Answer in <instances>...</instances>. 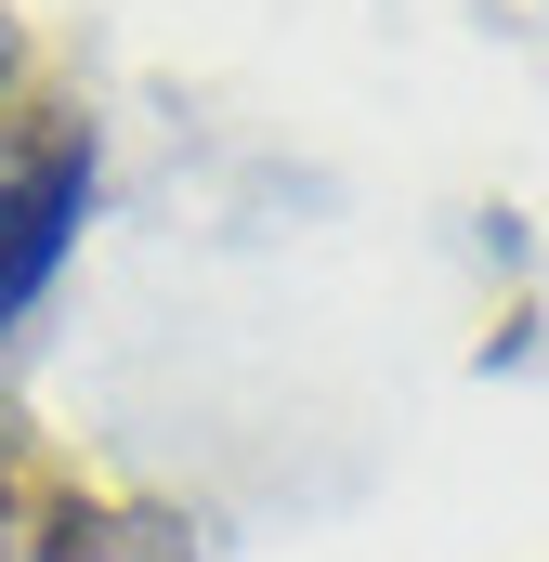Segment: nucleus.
Here are the masks:
<instances>
[{"label":"nucleus","mask_w":549,"mask_h":562,"mask_svg":"<svg viewBox=\"0 0 549 562\" xmlns=\"http://www.w3.org/2000/svg\"><path fill=\"white\" fill-rule=\"evenodd\" d=\"M79 223H92V119L13 105L0 119V327H26V301L66 276Z\"/></svg>","instance_id":"obj_1"},{"label":"nucleus","mask_w":549,"mask_h":562,"mask_svg":"<svg viewBox=\"0 0 549 562\" xmlns=\"http://www.w3.org/2000/svg\"><path fill=\"white\" fill-rule=\"evenodd\" d=\"M26 562H197V524L132 510V497H92V484H40Z\"/></svg>","instance_id":"obj_2"},{"label":"nucleus","mask_w":549,"mask_h":562,"mask_svg":"<svg viewBox=\"0 0 549 562\" xmlns=\"http://www.w3.org/2000/svg\"><path fill=\"white\" fill-rule=\"evenodd\" d=\"M26 510H40V458H26V419L0 406V537H26Z\"/></svg>","instance_id":"obj_3"},{"label":"nucleus","mask_w":549,"mask_h":562,"mask_svg":"<svg viewBox=\"0 0 549 562\" xmlns=\"http://www.w3.org/2000/svg\"><path fill=\"white\" fill-rule=\"evenodd\" d=\"M13 79H26V26L0 13V92H13Z\"/></svg>","instance_id":"obj_4"}]
</instances>
